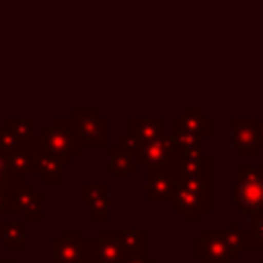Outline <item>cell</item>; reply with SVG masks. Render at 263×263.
Instances as JSON below:
<instances>
[{"instance_id": "obj_28", "label": "cell", "mask_w": 263, "mask_h": 263, "mask_svg": "<svg viewBox=\"0 0 263 263\" xmlns=\"http://www.w3.org/2000/svg\"><path fill=\"white\" fill-rule=\"evenodd\" d=\"M257 136H259V146L263 148V119H259L257 123Z\"/></svg>"}, {"instance_id": "obj_30", "label": "cell", "mask_w": 263, "mask_h": 263, "mask_svg": "<svg viewBox=\"0 0 263 263\" xmlns=\"http://www.w3.org/2000/svg\"><path fill=\"white\" fill-rule=\"evenodd\" d=\"M0 263H16L12 257H0Z\"/></svg>"}, {"instance_id": "obj_6", "label": "cell", "mask_w": 263, "mask_h": 263, "mask_svg": "<svg viewBox=\"0 0 263 263\" xmlns=\"http://www.w3.org/2000/svg\"><path fill=\"white\" fill-rule=\"evenodd\" d=\"M212 191H201L179 181V187L173 197V210L181 214L185 222H201L203 214L212 212Z\"/></svg>"}, {"instance_id": "obj_16", "label": "cell", "mask_w": 263, "mask_h": 263, "mask_svg": "<svg viewBox=\"0 0 263 263\" xmlns=\"http://www.w3.org/2000/svg\"><path fill=\"white\" fill-rule=\"evenodd\" d=\"M35 166H37V175H41V181L47 183V185H60L64 181V162L62 158H58L55 154L47 152L45 148L37 154V160H35Z\"/></svg>"}, {"instance_id": "obj_29", "label": "cell", "mask_w": 263, "mask_h": 263, "mask_svg": "<svg viewBox=\"0 0 263 263\" xmlns=\"http://www.w3.org/2000/svg\"><path fill=\"white\" fill-rule=\"evenodd\" d=\"M129 263H156V261H154L152 257H148V255H146V257H138V259H132Z\"/></svg>"}, {"instance_id": "obj_8", "label": "cell", "mask_w": 263, "mask_h": 263, "mask_svg": "<svg viewBox=\"0 0 263 263\" xmlns=\"http://www.w3.org/2000/svg\"><path fill=\"white\" fill-rule=\"evenodd\" d=\"M43 193L33 187L29 181H21L12 187L10 212H21L25 222H41L43 220Z\"/></svg>"}, {"instance_id": "obj_21", "label": "cell", "mask_w": 263, "mask_h": 263, "mask_svg": "<svg viewBox=\"0 0 263 263\" xmlns=\"http://www.w3.org/2000/svg\"><path fill=\"white\" fill-rule=\"evenodd\" d=\"M117 234H119V240H121L129 261L138 259V257H146L148 236L144 230H117Z\"/></svg>"}, {"instance_id": "obj_13", "label": "cell", "mask_w": 263, "mask_h": 263, "mask_svg": "<svg viewBox=\"0 0 263 263\" xmlns=\"http://www.w3.org/2000/svg\"><path fill=\"white\" fill-rule=\"evenodd\" d=\"M80 201L88 205L90 222L109 220V185L107 183H80Z\"/></svg>"}, {"instance_id": "obj_18", "label": "cell", "mask_w": 263, "mask_h": 263, "mask_svg": "<svg viewBox=\"0 0 263 263\" xmlns=\"http://www.w3.org/2000/svg\"><path fill=\"white\" fill-rule=\"evenodd\" d=\"M203 171H212V156L210 154H205L203 150L179 154V175H181V179L203 173Z\"/></svg>"}, {"instance_id": "obj_9", "label": "cell", "mask_w": 263, "mask_h": 263, "mask_svg": "<svg viewBox=\"0 0 263 263\" xmlns=\"http://www.w3.org/2000/svg\"><path fill=\"white\" fill-rule=\"evenodd\" d=\"M191 255L199 263H230L232 257L224 245L222 230H203L199 238L191 240Z\"/></svg>"}, {"instance_id": "obj_12", "label": "cell", "mask_w": 263, "mask_h": 263, "mask_svg": "<svg viewBox=\"0 0 263 263\" xmlns=\"http://www.w3.org/2000/svg\"><path fill=\"white\" fill-rule=\"evenodd\" d=\"M164 117H127L125 119V136H129L138 146L164 138L166 134Z\"/></svg>"}, {"instance_id": "obj_23", "label": "cell", "mask_w": 263, "mask_h": 263, "mask_svg": "<svg viewBox=\"0 0 263 263\" xmlns=\"http://www.w3.org/2000/svg\"><path fill=\"white\" fill-rule=\"evenodd\" d=\"M4 125L25 144V142H29L33 136H37L35 134V119L33 117H8L6 121H4Z\"/></svg>"}, {"instance_id": "obj_11", "label": "cell", "mask_w": 263, "mask_h": 263, "mask_svg": "<svg viewBox=\"0 0 263 263\" xmlns=\"http://www.w3.org/2000/svg\"><path fill=\"white\" fill-rule=\"evenodd\" d=\"M257 117H232L230 134L232 144L240 156H257L259 154V136H257Z\"/></svg>"}, {"instance_id": "obj_2", "label": "cell", "mask_w": 263, "mask_h": 263, "mask_svg": "<svg viewBox=\"0 0 263 263\" xmlns=\"http://www.w3.org/2000/svg\"><path fill=\"white\" fill-rule=\"evenodd\" d=\"M97 255V238H82L78 230H64L51 240V263H88Z\"/></svg>"}, {"instance_id": "obj_19", "label": "cell", "mask_w": 263, "mask_h": 263, "mask_svg": "<svg viewBox=\"0 0 263 263\" xmlns=\"http://www.w3.org/2000/svg\"><path fill=\"white\" fill-rule=\"evenodd\" d=\"M0 242L10 251L25 249V220H0Z\"/></svg>"}, {"instance_id": "obj_25", "label": "cell", "mask_w": 263, "mask_h": 263, "mask_svg": "<svg viewBox=\"0 0 263 263\" xmlns=\"http://www.w3.org/2000/svg\"><path fill=\"white\" fill-rule=\"evenodd\" d=\"M21 181H23L21 177L12 175V173L6 168L4 156H2V148H0V187H12V185H16V183H21Z\"/></svg>"}, {"instance_id": "obj_3", "label": "cell", "mask_w": 263, "mask_h": 263, "mask_svg": "<svg viewBox=\"0 0 263 263\" xmlns=\"http://www.w3.org/2000/svg\"><path fill=\"white\" fill-rule=\"evenodd\" d=\"M136 160H138V166L146 168V173L179 171V150L171 136L142 144L138 148Z\"/></svg>"}, {"instance_id": "obj_5", "label": "cell", "mask_w": 263, "mask_h": 263, "mask_svg": "<svg viewBox=\"0 0 263 263\" xmlns=\"http://www.w3.org/2000/svg\"><path fill=\"white\" fill-rule=\"evenodd\" d=\"M70 119L80 136L82 146H109V119L101 115L99 109H80L70 111Z\"/></svg>"}, {"instance_id": "obj_10", "label": "cell", "mask_w": 263, "mask_h": 263, "mask_svg": "<svg viewBox=\"0 0 263 263\" xmlns=\"http://www.w3.org/2000/svg\"><path fill=\"white\" fill-rule=\"evenodd\" d=\"M179 181H181L179 171L146 173V201L148 203H173Z\"/></svg>"}, {"instance_id": "obj_17", "label": "cell", "mask_w": 263, "mask_h": 263, "mask_svg": "<svg viewBox=\"0 0 263 263\" xmlns=\"http://www.w3.org/2000/svg\"><path fill=\"white\" fill-rule=\"evenodd\" d=\"M109 152V166L107 173L109 175H136L138 173V160L136 154L119 148V146H107Z\"/></svg>"}, {"instance_id": "obj_20", "label": "cell", "mask_w": 263, "mask_h": 263, "mask_svg": "<svg viewBox=\"0 0 263 263\" xmlns=\"http://www.w3.org/2000/svg\"><path fill=\"white\" fill-rule=\"evenodd\" d=\"M242 249L263 251V212L249 214L247 230H242Z\"/></svg>"}, {"instance_id": "obj_33", "label": "cell", "mask_w": 263, "mask_h": 263, "mask_svg": "<svg viewBox=\"0 0 263 263\" xmlns=\"http://www.w3.org/2000/svg\"><path fill=\"white\" fill-rule=\"evenodd\" d=\"M88 263H97V261H92V259H90V261H88Z\"/></svg>"}, {"instance_id": "obj_31", "label": "cell", "mask_w": 263, "mask_h": 263, "mask_svg": "<svg viewBox=\"0 0 263 263\" xmlns=\"http://www.w3.org/2000/svg\"><path fill=\"white\" fill-rule=\"evenodd\" d=\"M257 171H259V175L263 177V164H259V166H257Z\"/></svg>"}, {"instance_id": "obj_1", "label": "cell", "mask_w": 263, "mask_h": 263, "mask_svg": "<svg viewBox=\"0 0 263 263\" xmlns=\"http://www.w3.org/2000/svg\"><path fill=\"white\" fill-rule=\"evenodd\" d=\"M41 142H43V148L47 152L55 154L58 158H62V162L66 166L72 162L74 156H80L82 148H84L70 115L53 117L51 123L41 129Z\"/></svg>"}, {"instance_id": "obj_14", "label": "cell", "mask_w": 263, "mask_h": 263, "mask_svg": "<svg viewBox=\"0 0 263 263\" xmlns=\"http://www.w3.org/2000/svg\"><path fill=\"white\" fill-rule=\"evenodd\" d=\"M97 263H129V257L119 240L117 230H101L97 238Z\"/></svg>"}, {"instance_id": "obj_32", "label": "cell", "mask_w": 263, "mask_h": 263, "mask_svg": "<svg viewBox=\"0 0 263 263\" xmlns=\"http://www.w3.org/2000/svg\"><path fill=\"white\" fill-rule=\"evenodd\" d=\"M257 263H263V257H259V259H257Z\"/></svg>"}, {"instance_id": "obj_24", "label": "cell", "mask_w": 263, "mask_h": 263, "mask_svg": "<svg viewBox=\"0 0 263 263\" xmlns=\"http://www.w3.org/2000/svg\"><path fill=\"white\" fill-rule=\"evenodd\" d=\"M171 138H173V142L177 144L179 154L201 150V142H203V138H201L199 134H191V132H173Z\"/></svg>"}, {"instance_id": "obj_22", "label": "cell", "mask_w": 263, "mask_h": 263, "mask_svg": "<svg viewBox=\"0 0 263 263\" xmlns=\"http://www.w3.org/2000/svg\"><path fill=\"white\" fill-rule=\"evenodd\" d=\"M222 238H224V245H226L230 257L238 259L242 253V224H240V220H230L228 230H222Z\"/></svg>"}, {"instance_id": "obj_4", "label": "cell", "mask_w": 263, "mask_h": 263, "mask_svg": "<svg viewBox=\"0 0 263 263\" xmlns=\"http://www.w3.org/2000/svg\"><path fill=\"white\" fill-rule=\"evenodd\" d=\"M232 201L247 214L263 212V177L257 166H238V181L232 185Z\"/></svg>"}, {"instance_id": "obj_26", "label": "cell", "mask_w": 263, "mask_h": 263, "mask_svg": "<svg viewBox=\"0 0 263 263\" xmlns=\"http://www.w3.org/2000/svg\"><path fill=\"white\" fill-rule=\"evenodd\" d=\"M23 142L6 127V125H0V148H14V146H21Z\"/></svg>"}, {"instance_id": "obj_27", "label": "cell", "mask_w": 263, "mask_h": 263, "mask_svg": "<svg viewBox=\"0 0 263 263\" xmlns=\"http://www.w3.org/2000/svg\"><path fill=\"white\" fill-rule=\"evenodd\" d=\"M14 187V185H12ZM12 187H0V212H10Z\"/></svg>"}, {"instance_id": "obj_15", "label": "cell", "mask_w": 263, "mask_h": 263, "mask_svg": "<svg viewBox=\"0 0 263 263\" xmlns=\"http://www.w3.org/2000/svg\"><path fill=\"white\" fill-rule=\"evenodd\" d=\"M212 129H214L212 117L203 115L201 109L187 107V109H183L181 115H177V117L173 119V132H191V134H199L203 140L212 136Z\"/></svg>"}, {"instance_id": "obj_7", "label": "cell", "mask_w": 263, "mask_h": 263, "mask_svg": "<svg viewBox=\"0 0 263 263\" xmlns=\"http://www.w3.org/2000/svg\"><path fill=\"white\" fill-rule=\"evenodd\" d=\"M43 150V142H41V136H33L29 142L21 144V146H14V148H2V156H4V164L6 168L25 179L29 175H37V166H35V160H37V154Z\"/></svg>"}]
</instances>
